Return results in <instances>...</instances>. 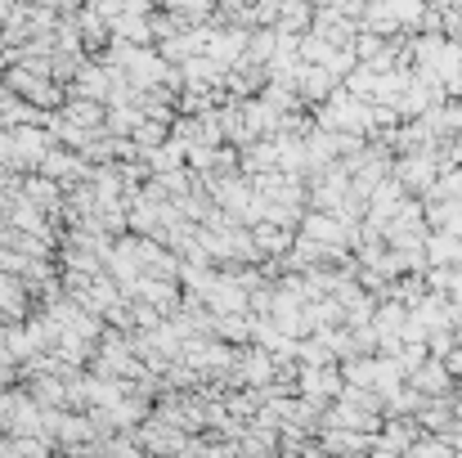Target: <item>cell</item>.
Listing matches in <instances>:
<instances>
[{"label": "cell", "instance_id": "cell-2", "mask_svg": "<svg viewBox=\"0 0 462 458\" xmlns=\"http://www.w3.org/2000/svg\"><path fill=\"white\" fill-rule=\"evenodd\" d=\"M431 180H436V157H431V149L400 157V184L404 189H431Z\"/></svg>", "mask_w": 462, "mask_h": 458}, {"label": "cell", "instance_id": "cell-1", "mask_svg": "<svg viewBox=\"0 0 462 458\" xmlns=\"http://www.w3.org/2000/svg\"><path fill=\"white\" fill-rule=\"evenodd\" d=\"M0 423H5L9 432H36V427H41L36 396H23V391H9V396H0Z\"/></svg>", "mask_w": 462, "mask_h": 458}]
</instances>
